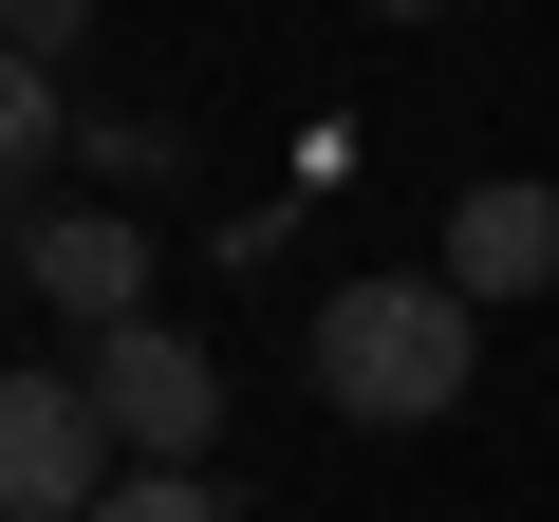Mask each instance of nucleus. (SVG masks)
Here are the masks:
<instances>
[{
  "label": "nucleus",
  "mask_w": 559,
  "mask_h": 522,
  "mask_svg": "<svg viewBox=\"0 0 559 522\" xmlns=\"http://www.w3.org/2000/svg\"><path fill=\"white\" fill-rule=\"evenodd\" d=\"M20 281H38L57 318L112 336V318L150 299V242H131V205H38V224H20Z\"/></svg>",
  "instance_id": "4"
},
{
  "label": "nucleus",
  "mask_w": 559,
  "mask_h": 522,
  "mask_svg": "<svg viewBox=\"0 0 559 522\" xmlns=\"http://www.w3.org/2000/svg\"><path fill=\"white\" fill-rule=\"evenodd\" d=\"M559 281V187H466L448 205V299L485 318V299H540Z\"/></svg>",
  "instance_id": "5"
},
{
  "label": "nucleus",
  "mask_w": 559,
  "mask_h": 522,
  "mask_svg": "<svg viewBox=\"0 0 559 522\" xmlns=\"http://www.w3.org/2000/svg\"><path fill=\"white\" fill-rule=\"evenodd\" d=\"M75 392H94V429H112V448H150V466H187V448L224 429V373H205V336H168V318H112Z\"/></svg>",
  "instance_id": "2"
},
{
  "label": "nucleus",
  "mask_w": 559,
  "mask_h": 522,
  "mask_svg": "<svg viewBox=\"0 0 559 522\" xmlns=\"http://www.w3.org/2000/svg\"><path fill=\"white\" fill-rule=\"evenodd\" d=\"M75 38H94V0H0V57H38V75H57Z\"/></svg>",
  "instance_id": "8"
},
{
  "label": "nucleus",
  "mask_w": 559,
  "mask_h": 522,
  "mask_svg": "<svg viewBox=\"0 0 559 522\" xmlns=\"http://www.w3.org/2000/svg\"><path fill=\"white\" fill-rule=\"evenodd\" d=\"M466 373H485V318L448 299V261L411 281H336L318 299V392L355 411V429H429V411H466Z\"/></svg>",
  "instance_id": "1"
},
{
  "label": "nucleus",
  "mask_w": 559,
  "mask_h": 522,
  "mask_svg": "<svg viewBox=\"0 0 559 522\" xmlns=\"http://www.w3.org/2000/svg\"><path fill=\"white\" fill-rule=\"evenodd\" d=\"M112 485V429L75 373H0V522H94Z\"/></svg>",
  "instance_id": "3"
},
{
  "label": "nucleus",
  "mask_w": 559,
  "mask_h": 522,
  "mask_svg": "<svg viewBox=\"0 0 559 522\" xmlns=\"http://www.w3.org/2000/svg\"><path fill=\"white\" fill-rule=\"evenodd\" d=\"M373 20H448V0H373Z\"/></svg>",
  "instance_id": "9"
},
{
  "label": "nucleus",
  "mask_w": 559,
  "mask_h": 522,
  "mask_svg": "<svg viewBox=\"0 0 559 522\" xmlns=\"http://www.w3.org/2000/svg\"><path fill=\"white\" fill-rule=\"evenodd\" d=\"M75 150V112H57V75L38 57H0V224H38V168Z\"/></svg>",
  "instance_id": "6"
},
{
  "label": "nucleus",
  "mask_w": 559,
  "mask_h": 522,
  "mask_svg": "<svg viewBox=\"0 0 559 522\" xmlns=\"http://www.w3.org/2000/svg\"><path fill=\"white\" fill-rule=\"evenodd\" d=\"M94 522H224V485L205 466H131V485H94Z\"/></svg>",
  "instance_id": "7"
}]
</instances>
